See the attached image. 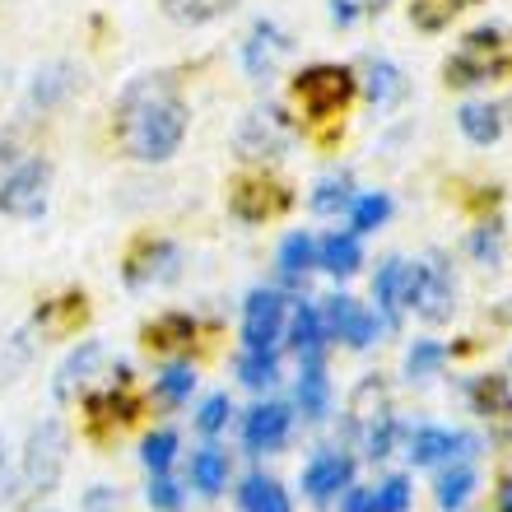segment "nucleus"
Wrapping results in <instances>:
<instances>
[{
	"instance_id": "obj_39",
	"label": "nucleus",
	"mask_w": 512,
	"mask_h": 512,
	"mask_svg": "<svg viewBox=\"0 0 512 512\" xmlns=\"http://www.w3.org/2000/svg\"><path fill=\"white\" fill-rule=\"evenodd\" d=\"M149 508L154 512H182V489H177V480H168V471L149 480Z\"/></svg>"
},
{
	"instance_id": "obj_31",
	"label": "nucleus",
	"mask_w": 512,
	"mask_h": 512,
	"mask_svg": "<svg viewBox=\"0 0 512 512\" xmlns=\"http://www.w3.org/2000/svg\"><path fill=\"white\" fill-rule=\"evenodd\" d=\"M354 205V182L350 177H322L317 191H312V210L317 215H340Z\"/></svg>"
},
{
	"instance_id": "obj_36",
	"label": "nucleus",
	"mask_w": 512,
	"mask_h": 512,
	"mask_svg": "<svg viewBox=\"0 0 512 512\" xmlns=\"http://www.w3.org/2000/svg\"><path fill=\"white\" fill-rule=\"evenodd\" d=\"M173 457H177V433H149L145 438V447H140V461L149 466V475H163L168 466H173Z\"/></svg>"
},
{
	"instance_id": "obj_3",
	"label": "nucleus",
	"mask_w": 512,
	"mask_h": 512,
	"mask_svg": "<svg viewBox=\"0 0 512 512\" xmlns=\"http://www.w3.org/2000/svg\"><path fill=\"white\" fill-rule=\"evenodd\" d=\"M52 196V163L47 159H19L0 177V215L10 219H38Z\"/></svg>"
},
{
	"instance_id": "obj_14",
	"label": "nucleus",
	"mask_w": 512,
	"mask_h": 512,
	"mask_svg": "<svg viewBox=\"0 0 512 512\" xmlns=\"http://www.w3.org/2000/svg\"><path fill=\"white\" fill-rule=\"evenodd\" d=\"M508 70H512L508 56H471V52H457V56H447L443 80L452 84V89H471V84L499 80V75H508Z\"/></svg>"
},
{
	"instance_id": "obj_6",
	"label": "nucleus",
	"mask_w": 512,
	"mask_h": 512,
	"mask_svg": "<svg viewBox=\"0 0 512 512\" xmlns=\"http://www.w3.org/2000/svg\"><path fill=\"white\" fill-rule=\"evenodd\" d=\"M122 275L131 289H149L154 280H168L177 275V247L168 238H154V233H140L131 247H126Z\"/></svg>"
},
{
	"instance_id": "obj_42",
	"label": "nucleus",
	"mask_w": 512,
	"mask_h": 512,
	"mask_svg": "<svg viewBox=\"0 0 512 512\" xmlns=\"http://www.w3.org/2000/svg\"><path fill=\"white\" fill-rule=\"evenodd\" d=\"M475 396H480V405H499V410H512V391L503 387L499 378L480 382V391H475Z\"/></svg>"
},
{
	"instance_id": "obj_45",
	"label": "nucleus",
	"mask_w": 512,
	"mask_h": 512,
	"mask_svg": "<svg viewBox=\"0 0 512 512\" xmlns=\"http://www.w3.org/2000/svg\"><path fill=\"white\" fill-rule=\"evenodd\" d=\"M364 5H368V10H378V14H382V10L391 5V0H364Z\"/></svg>"
},
{
	"instance_id": "obj_23",
	"label": "nucleus",
	"mask_w": 512,
	"mask_h": 512,
	"mask_svg": "<svg viewBox=\"0 0 512 512\" xmlns=\"http://www.w3.org/2000/svg\"><path fill=\"white\" fill-rule=\"evenodd\" d=\"M84 317H89V298H84V294L52 298V303H42V308H38V326H42V331H52V336H66V331H75Z\"/></svg>"
},
{
	"instance_id": "obj_11",
	"label": "nucleus",
	"mask_w": 512,
	"mask_h": 512,
	"mask_svg": "<svg viewBox=\"0 0 512 512\" xmlns=\"http://www.w3.org/2000/svg\"><path fill=\"white\" fill-rule=\"evenodd\" d=\"M289 424H294V415L280 401H266V405H256V410H247V419H243L247 452H280L289 443Z\"/></svg>"
},
{
	"instance_id": "obj_35",
	"label": "nucleus",
	"mask_w": 512,
	"mask_h": 512,
	"mask_svg": "<svg viewBox=\"0 0 512 512\" xmlns=\"http://www.w3.org/2000/svg\"><path fill=\"white\" fill-rule=\"evenodd\" d=\"M471 489H475V471H471V466H457V471L438 475V508L457 512L461 503L471 499Z\"/></svg>"
},
{
	"instance_id": "obj_8",
	"label": "nucleus",
	"mask_w": 512,
	"mask_h": 512,
	"mask_svg": "<svg viewBox=\"0 0 512 512\" xmlns=\"http://www.w3.org/2000/svg\"><path fill=\"white\" fill-rule=\"evenodd\" d=\"M284 331V298L275 289H252L243 303V340L247 350H275Z\"/></svg>"
},
{
	"instance_id": "obj_26",
	"label": "nucleus",
	"mask_w": 512,
	"mask_h": 512,
	"mask_svg": "<svg viewBox=\"0 0 512 512\" xmlns=\"http://www.w3.org/2000/svg\"><path fill=\"white\" fill-rule=\"evenodd\" d=\"M471 5H480V0H410V24H415L419 33H443V28L452 24L461 10H471Z\"/></svg>"
},
{
	"instance_id": "obj_30",
	"label": "nucleus",
	"mask_w": 512,
	"mask_h": 512,
	"mask_svg": "<svg viewBox=\"0 0 512 512\" xmlns=\"http://www.w3.org/2000/svg\"><path fill=\"white\" fill-rule=\"evenodd\" d=\"M238 378H243L252 391H266V387H275V378H280V364H275V350H247L243 359H238Z\"/></svg>"
},
{
	"instance_id": "obj_43",
	"label": "nucleus",
	"mask_w": 512,
	"mask_h": 512,
	"mask_svg": "<svg viewBox=\"0 0 512 512\" xmlns=\"http://www.w3.org/2000/svg\"><path fill=\"white\" fill-rule=\"evenodd\" d=\"M345 512H373V489H350L345 494Z\"/></svg>"
},
{
	"instance_id": "obj_21",
	"label": "nucleus",
	"mask_w": 512,
	"mask_h": 512,
	"mask_svg": "<svg viewBox=\"0 0 512 512\" xmlns=\"http://www.w3.org/2000/svg\"><path fill=\"white\" fill-rule=\"evenodd\" d=\"M84 415L94 419V424H131V419L140 415V401H135L131 391H126V382H122V391L112 387V391L89 396V401H84Z\"/></svg>"
},
{
	"instance_id": "obj_33",
	"label": "nucleus",
	"mask_w": 512,
	"mask_h": 512,
	"mask_svg": "<svg viewBox=\"0 0 512 512\" xmlns=\"http://www.w3.org/2000/svg\"><path fill=\"white\" fill-rule=\"evenodd\" d=\"M401 94H405L401 70L391 66V61H373V66H368V98H373L378 108H387V103H396Z\"/></svg>"
},
{
	"instance_id": "obj_18",
	"label": "nucleus",
	"mask_w": 512,
	"mask_h": 512,
	"mask_svg": "<svg viewBox=\"0 0 512 512\" xmlns=\"http://www.w3.org/2000/svg\"><path fill=\"white\" fill-rule=\"evenodd\" d=\"M238 508L243 512H294V503H289V494L280 489V480L247 475L243 489H238Z\"/></svg>"
},
{
	"instance_id": "obj_37",
	"label": "nucleus",
	"mask_w": 512,
	"mask_h": 512,
	"mask_svg": "<svg viewBox=\"0 0 512 512\" xmlns=\"http://www.w3.org/2000/svg\"><path fill=\"white\" fill-rule=\"evenodd\" d=\"M443 359H447V350L438 345V340H419L415 350L405 354V373H410V378H429V373L443 364Z\"/></svg>"
},
{
	"instance_id": "obj_41",
	"label": "nucleus",
	"mask_w": 512,
	"mask_h": 512,
	"mask_svg": "<svg viewBox=\"0 0 512 512\" xmlns=\"http://www.w3.org/2000/svg\"><path fill=\"white\" fill-rule=\"evenodd\" d=\"M229 396H210V401L201 405V415H196V424H201V433H219L224 424H229Z\"/></svg>"
},
{
	"instance_id": "obj_9",
	"label": "nucleus",
	"mask_w": 512,
	"mask_h": 512,
	"mask_svg": "<svg viewBox=\"0 0 512 512\" xmlns=\"http://www.w3.org/2000/svg\"><path fill=\"white\" fill-rule=\"evenodd\" d=\"M289 52H294L289 33H284L280 24H270V19H256L252 33H247V42H243V66H247L252 80H270Z\"/></svg>"
},
{
	"instance_id": "obj_1",
	"label": "nucleus",
	"mask_w": 512,
	"mask_h": 512,
	"mask_svg": "<svg viewBox=\"0 0 512 512\" xmlns=\"http://www.w3.org/2000/svg\"><path fill=\"white\" fill-rule=\"evenodd\" d=\"M187 126L191 108L173 75H140L135 84H126L112 112L117 145L140 163H168L187 140Z\"/></svg>"
},
{
	"instance_id": "obj_2",
	"label": "nucleus",
	"mask_w": 512,
	"mask_h": 512,
	"mask_svg": "<svg viewBox=\"0 0 512 512\" xmlns=\"http://www.w3.org/2000/svg\"><path fill=\"white\" fill-rule=\"evenodd\" d=\"M289 94H294L308 122H336L359 94V80H354L350 66H308L294 75Z\"/></svg>"
},
{
	"instance_id": "obj_16",
	"label": "nucleus",
	"mask_w": 512,
	"mask_h": 512,
	"mask_svg": "<svg viewBox=\"0 0 512 512\" xmlns=\"http://www.w3.org/2000/svg\"><path fill=\"white\" fill-rule=\"evenodd\" d=\"M145 336L149 350H182V345H191L196 340V322H191L187 312H163V317H154V322L140 331Z\"/></svg>"
},
{
	"instance_id": "obj_34",
	"label": "nucleus",
	"mask_w": 512,
	"mask_h": 512,
	"mask_svg": "<svg viewBox=\"0 0 512 512\" xmlns=\"http://www.w3.org/2000/svg\"><path fill=\"white\" fill-rule=\"evenodd\" d=\"M154 387H159V396L168 405H182V401H191V391H196V373H191V364H168L154 378Z\"/></svg>"
},
{
	"instance_id": "obj_40",
	"label": "nucleus",
	"mask_w": 512,
	"mask_h": 512,
	"mask_svg": "<svg viewBox=\"0 0 512 512\" xmlns=\"http://www.w3.org/2000/svg\"><path fill=\"white\" fill-rule=\"evenodd\" d=\"M461 52L471 56H503V28H471L466 42H461Z\"/></svg>"
},
{
	"instance_id": "obj_29",
	"label": "nucleus",
	"mask_w": 512,
	"mask_h": 512,
	"mask_svg": "<svg viewBox=\"0 0 512 512\" xmlns=\"http://www.w3.org/2000/svg\"><path fill=\"white\" fill-rule=\"evenodd\" d=\"M75 84H80V75L70 66H47L38 70V84H33V103L38 108H52V103H61L66 94H75Z\"/></svg>"
},
{
	"instance_id": "obj_28",
	"label": "nucleus",
	"mask_w": 512,
	"mask_h": 512,
	"mask_svg": "<svg viewBox=\"0 0 512 512\" xmlns=\"http://www.w3.org/2000/svg\"><path fill=\"white\" fill-rule=\"evenodd\" d=\"M191 485L201 489V494H219V489L229 485V457L219 447H201L191 457Z\"/></svg>"
},
{
	"instance_id": "obj_44",
	"label": "nucleus",
	"mask_w": 512,
	"mask_h": 512,
	"mask_svg": "<svg viewBox=\"0 0 512 512\" xmlns=\"http://www.w3.org/2000/svg\"><path fill=\"white\" fill-rule=\"evenodd\" d=\"M331 19H336L340 28H350L354 19H359V10H354V0H331Z\"/></svg>"
},
{
	"instance_id": "obj_7",
	"label": "nucleus",
	"mask_w": 512,
	"mask_h": 512,
	"mask_svg": "<svg viewBox=\"0 0 512 512\" xmlns=\"http://www.w3.org/2000/svg\"><path fill=\"white\" fill-rule=\"evenodd\" d=\"M322 331H326V340H345L354 350H364L378 336V317L364 303L336 294V298H326V308H322Z\"/></svg>"
},
{
	"instance_id": "obj_22",
	"label": "nucleus",
	"mask_w": 512,
	"mask_h": 512,
	"mask_svg": "<svg viewBox=\"0 0 512 512\" xmlns=\"http://www.w3.org/2000/svg\"><path fill=\"white\" fill-rule=\"evenodd\" d=\"M289 340H294L298 359H322L326 331H322V312L312 308V303H298V308H294V322H289Z\"/></svg>"
},
{
	"instance_id": "obj_10",
	"label": "nucleus",
	"mask_w": 512,
	"mask_h": 512,
	"mask_svg": "<svg viewBox=\"0 0 512 512\" xmlns=\"http://www.w3.org/2000/svg\"><path fill=\"white\" fill-rule=\"evenodd\" d=\"M61 466H66V438H61L56 424H47L42 433H33V443H28V452H24L28 489H52Z\"/></svg>"
},
{
	"instance_id": "obj_24",
	"label": "nucleus",
	"mask_w": 512,
	"mask_h": 512,
	"mask_svg": "<svg viewBox=\"0 0 512 512\" xmlns=\"http://www.w3.org/2000/svg\"><path fill=\"white\" fill-rule=\"evenodd\" d=\"M457 122L471 145H494L503 135V112L494 108V103H466V108L457 112Z\"/></svg>"
},
{
	"instance_id": "obj_15",
	"label": "nucleus",
	"mask_w": 512,
	"mask_h": 512,
	"mask_svg": "<svg viewBox=\"0 0 512 512\" xmlns=\"http://www.w3.org/2000/svg\"><path fill=\"white\" fill-rule=\"evenodd\" d=\"M471 447H475V443L466 438V433L419 429L415 438H410V461H415V466H433V461H443V457H466Z\"/></svg>"
},
{
	"instance_id": "obj_32",
	"label": "nucleus",
	"mask_w": 512,
	"mask_h": 512,
	"mask_svg": "<svg viewBox=\"0 0 512 512\" xmlns=\"http://www.w3.org/2000/svg\"><path fill=\"white\" fill-rule=\"evenodd\" d=\"M391 215V201L382 196V191H373V196H354L350 205V233H373L382 229Z\"/></svg>"
},
{
	"instance_id": "obj_27",
	"label": "nucleus",
	"mask_w": 512,
	"mask_h": 512,
	"mask_svg": "<svg viewBox=\"0 0 512 512\" xmlns=\"http://www.w3.org/2000/svg\"><path fill=\"white\" fill-rule=\"evenodd\" d=\"M312 266H317V243H312L308 233H289L280 243V275L289 284H298V280H308Z\"/></svg>"
},
{
	"instance_id": "obj_17",
	"label": "nucleus",
	"mask_w": 512,
	"mask_h": 512,
	"mask_svg": "<svg viewBox=\"0 0 512 512\" xmlns=\"http://www.w3.org/2000/svg\"><path fill=\"white\" fill-rule=\"evenodd\" d=\"M359 261H364L359 233H326L322 243H317V266L331 270V275H354Z\"/></svg>"
},
{
	"instance_id": "obj_25",
	"label": "nucleus",
	"mask_w": 512,
	"mask_h": 512,
	"mask_svg": "<svg viewBox=\"0 0 512 512\" xmlns=\"http://www.w3.org/2000/svg\"><path fill=\"white\" fill-rule=\"evenodd\" d=\"M401 289H405V261L391 256V261L378 266V280H373V298H378L382 317H387L391 326L401 322Z\"/></svg>"
},
{
	"instance_id": "obj_19",
	"label": "nucleus",
	"mask_w": 512,
	"mask_h": 512,
	"mask_svg": "<svg viewBox=\"0 0 512 512\" xmlns=\"http://www.w3.org/2000/svg\"><path fill=\"white\" fill-rule=\"evenodd\" d=\"M243 0H163V14L182 28H201V24H215L224 14H233Z\"/></svg>"
},
{
	"instance_id": "obj_5",
	"label": "nucleus",
	"mask_w": 512,
	"mask_h": 512,
	"mask_svg": "<svg viewBox=\"0 0 512 512\" xmlns=\"http://www.w3.org/2000/svg\"><path fill=\"white\" fill-rule=\"evenodd\" d=\"M233 145L243 159H280L284 149L294 145V122L280 108H252L233 135Z\"/></svg>"
},
{
	"instance_id": "obj_4",
	"label": "nucleus",
	"mask_w": 512,
	"mask_h": 512,
	"mask_svg": "<svg viewBox=\"0 0 512 512\" xmlns=\"http://www.w3.org/2000/svg\"><path fill=\"white\" fill-rule=\"evenodd\" d=\"M289 205H294V191L266 173H243L229 182V210H233V219H243V224L280 219Z\"/></svg>"
},
{
	"instance_id": "obj_12",
	"label": "nucleus",
	"mask_w": 512,
	"mask_h": 512,
	"mask_svg": "<svg viewBox=\"0 0 512 512\" xmlns=\"http://www.w3.org/2000/svg\"><path fill=\"white\" fill-rule=\"evenodd\" d=\"M354 480V461L345 457V452H317V457L308 461V471H303V489H308L317 503L336 499L340 489H350Z\"/></svg>"
},
{
	"instance_id": "obj_46",
	"label": "nucleus",
	"mask_w": 512,
	"mask_h": 512,
	"mask_svg": "<svg viewBox=\"0 0 512 512\" xmlns=\"http://www.w3.org/2000/svg\"><path fill=\"white\" fill-rule=\"evenodd\" d=\"M503 508H508V512H512V489H508V503H503Z\"/></svg>"
},
{
	"instance_id": "obj_13",
	"label": "nucleus",
	"mask_w": 512,
	"mask_h": 512,
	"mask_svg": "<svg viewBox=\"0 0 512 512\" xmlns=\"http://www.w3.org/2000/svg\"><path fill=\"white\" fill-rule=\"evenodd\" d=\"M452 294H457V284L447 275L443 261H429V266H419V289H415V308L429 317V322H443L447 312H452Z\"/></svg>"
},
{
	"instance_id": "obj_20",
	"label": "nucleus",
	"mask_w": 512,
	"mask_h": 512,
	"mask_svg": "<svg viewBox=\"0 0 512 512\" xmlns=\"http://www.w3.org/2000/svg\"><path fill=\"white\" fill-rule=\"evenodd\" d=\"M298 405L308 419H322L331 410V382H326L322 359H303V373H298Z\"/></svg>"
},
{
	"instance_id": "obj_38",
	"label": "nucleus",
	"mask_w": 512,
	"mask_h": 512,
	"mask_svg": "<svg viewBox=\"0 0 512 512\" xmlns=\"http://www.w3.org/2000/svg\"><path fill=\"white\" fill-rule=\"evenodd\" d=\"M410 503V480L405 475H391L382 489H373V512H405Z\"/></svg>"
}]
</instances>
